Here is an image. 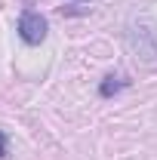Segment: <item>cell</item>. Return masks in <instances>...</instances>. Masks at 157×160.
<instances>
[{
    "instance_id": "cell-1",
    "label": "cell",
    "mask_w": 157,
    "mask_h": 160,
    "mask_svg": "<svg viewBox=\"0 0 157 160\" xmlns=\"http://www.w3.org/2000/svg\"><path fill=\"white\" fill-rule=\"evenodd\" d=\"M46 19L40 16V12H34V9H25L19 16V37L28 43V46H37V43H43L46 40Z\"/></svg>"
},
{
    "instance_id": "cell-2",
    "label": "cell",
    "mask_w": 157,
    "mask_h": 160,
    "mask_svg": "<svg viewBox=\"0 0 157 160\" xmlns=\"http://www.w3.org/2000/svg\"><path fill=\"white\" fill-rule=\"evenodd\" d=\"M120 86H126V80H120V77H105V83L99 86V92H102V96H111V92H117Z\"/></svg>"
},
{
    "instance_id": "cell-3",
    "label": "cell",
    "mask_w": 157,
    "mask_h": 160,
    "mask_svg": "<svg viewBox=\"0 0 157 160\" xmlns=\"http://www.w3.org/2000/svg\"><path fill=\"white\" fill-rule=\"evenodd\" d=\"M6 145H9V142H6V132L0 129V157H6Z\"/></svg>"
}]
</instances>
